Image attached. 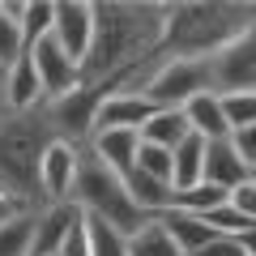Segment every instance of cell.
Returning <instances> with one entry per match:
<instances>
[{"mask_svg":"<svg viewBox=\"0 0 256 256\" xmlns=\"http://www.w3.org/2000/svg\"><path fill=\"white\" fill-rule=\"evenodd\" d=\"M205 222H210V226L218 230V235H239V230H248V226H252V222H248L244 214H235V210H230V201H226V205H218L214 214H205Z\"/></svg>","mask_w":256,"mask_h":256,"instance_id":"cell-28","label":"cell"},{"mask_svg":"<svg viewBox=\"0 0 256 256\" xmlns=\"http://www.w3.org/2000/svg\"><path fill=\"white\" fill-rule=\"evenodd\" d=\"M26 56V38H22V22L4 13L0 4V68H13V64Z\"/></svg>","mask_w":256,"mask_h":256,"instance_id":"cell-24","label":"cell"},{"mask_svg":"<svg viewBox=\"0 0 256 256\" xmlns=\"http://www.w3.org/2000/svg\"><path fill=\"white\" fill-rule=\"evenodd\" d=\"M9 107L13 111H38V107H47L43 77H38V68H34L30 56H22V60L9 68Z\"/></svg>","mask_w":256,"mask_h":256,"instance_id":"cell-14","label":"cell"},{"mask_svg":"<svg viewBox=\"0 0 256 256\" xmlns=\"http://www.w3.org/2000/svg\"><path fill=\"white\" fill-rule=\"evenodd\" d=\"M188 137H192V128H188L184 107H158L150 116V124L141 128V141L146 146H162V150H180Z\"/></svg>","mask_w":256,"mask_h":256,"instance_id":"cell-16","label":"cell"},{"mask_svg":"<svg viewBox=\"0 0 256 256\" xmlns=\"http://www.w3.org/2000/svg\"><path fill=\"white\" fill-rule=\"evenodd\" d=\"M230 210L235 214H244L248 222H256V180H248V184H239V188H230Z\"/></svg>","mask_w":256,"mask_h":256,"instance_id":"cell-30","label":"cell"},{"mask_svg":"<svg viewBox=\"0 0 256 256\" xmlns=\"http://www.w3.org/2000/svg\"><path fill=\"white\" fill-rule=\"evenodd\" d=\"M56 256H90V218H77V226L68 230V239H64V248Z\"/></svg>","mask_w":256,"mask_h":256,"instance_id":"cell-29","label":"cell"},{"mask_svg":"<svg viewBox=\"0 0 256 256\" xmlns=\"http://www.w3.org/2000/svg\"><path fill=\"white\" fill-rule=\"evenodd\" d=\"M90 154L98 162H107L111 171L124 180V175L137 171V154H141V132H94Z\"/></svg>","mask_w":256,"mask_h":256,"instance_id":"cell-12","label":"cell"},{"mask_svg":"<svg viewBox=\"0 0 256 256\" xmlns=\"http://www.w3.org/2000/svg\"><path fill=\"white\" fill-rule=\"evenodd\" d=\"M205 154H210V141L196 137V132L175 150V175H171V188H175V192L205 184Z\"/></svg>","mask_w":256,"mask_h":256,"instance_id":"cell-19","label":"cell"},{"mask_svg":"<svg viewBox=\"0 0 256 256\" xmlns=\"http://www.w3.org/2000/svg\"><path fill=\"white\" fill-rule=\"evenodd\" d=\"M222 111H226L230 132L252 128L256 124V90H248V94H222Z\"/></svg>","mask_w":256,"mask_h":256,"instance_id":"cell-27","label":"cell"},{"mask_svg":"<svg viewBox=\"0 0 256 256\" xmlns=\"http://www.w3.org/2000/svg\"><path fill=\"white\" fill-rule=\"evenodd\" d=\"M56 137L52 111H13L0 124V192L26 210H47L43 201V154Z\"/></svg>","mask_w":256,"mask_h":256,"instance_id":"cell-2","label":"cell"},{"mask_svg":"<svg viewBox=\"0 0 256 256\" xmlns=\"http://www.w3.org/2000/svg\"><path fill=\"white\" fill-rule=\"evenodd\" d=\"M214 68V94H248L256 90V22L210 60Z\"/></svg>","mask_w":256,"mask_h":256,"instance_id":"cell-6","label":"cell"},{"mask_svg":"<svg viewBox=\"0 0 256 256\" xmlns=\"http://www.w3.org/2000/svg\"><path fill=\"white\" fill-rule=\"evenodd\" d=\"M252 180V171H248V162L235 154V146L226 141H210V154H205V184H218V188H239V184Z\"/></svg>","mask_w":256,"mask_h":256,"instance_id":"cell-13","label":"cell"},{"mask_svg":"<svg viewBox=\"0 0 256 256\" xmlns=\"http://www.w3.org/2000/svg\"><path fill=\"white\" fill-rule=\"evenodd\" d=\"M82 205L77 201H60V205H47V210H38V239H34V252L38 256H56L64 248V239H68V230L77 226V218H82Z\"/></svg>","mask_w":256,"mask_h":256,"instance_id":"cell-11","label":"cell"},{"mask_svg":"<svg viewBox=\"0 0 256 256\" xmlns=\"http://www.w3.org/2000/svg\"><path fill=\"white\" fill-rule=\"evenodd\" d=\"M30 60H34L38 77H43V90H47V102L64 98V94H73L77 86H82V64L73 60V56L64 52L60 43H56V34H47L43 43L34 47V52H26Z\"/></svg>","mask_w":256,"mask_h":256,"instance_id":"cell-8","label":"cell"},{"mask_svg":"<svg viewBox=\"0 0 256 256\" xmlns=\"http://www.w3.org/2000/svg\"><path fill=\"white\" fill-rule=\"evenodd\" d=\"M13 116V107H9V68H0V124Z\"/></svg>","mask_w":256,"mask_h":256,"instance_id":"cell-34","label":"cell"},{"mask_svg":"<svg viewBox=\"0 0 256 256\" xmlns=\"http://www.w3.org/2000/svg\"><path fill=\"white\" fill-rule=\"evenodd\" d=\"M34 239H38V210L0 222V256H34Z\"/></svg>","mask_w":256,"mask_h":256,"instance_id":"cell-20","label":"cell"},{"mask_svg":"<svg viewBox=\"0 0 256 256\" xmlns=\"http://www.w3.org/2000/svg\"><path fill=\"white\" fill-rule=\"evenodd\" d=\"M230 192L218 188V184H196V188H184L175 192V210L180 214H196V218H205V214H214L218 205H226Z\"/></svg>","mask_w":256,"mask_h":256,"instance_id":"cell-22","label":"cell"},{"mask_svg":"<svg viewBox=\"0 0 256 256\" xmlns=\"http://www.w3.org/2000/svg\"><path fill=\"white\" fill-rule=\"evenodd\" d=\"M235 239H239V248H244L248 256H256V222H252V226H248V230H239Z\"/></svg>","mask_w":256,"mask_h":256,"instance_id":"cell-35","label":"cell"},{"mask_svg":"<svg viewBox=\"0 0 256 256\" xmlns=\"http://www.w3.org/2000/svg\"><path fill=\"white\" fill-rule=\"evenodd\" d=\"M252 180H256V171H252Z\"/></svg>","mask_w":256,"mask_h":256,"instance_id":"cell-36","label":"cell"},{"mask_svg":"<svg viewBox=\"0 0 256 256\" xmlns=\"http://www.w3.org/2000/svg\"><path fill=\"white\" fill-rule=\"evenodd\" d=\"M192 256H248V252L239 248V239H235V235H218L210 248H201V252H192Z\"/></svg>","mask_w":256,"mask_h":256,"instance_id":"cell-32","label":"cell"},{"mask_svg":"<svg viewBox=\"0 0 256 256\" xmlns=\"http://www.w3.org/2000/svg\"><path fill=\"white\" fill-rule=\"evenodd\" d=\"M230 146H235V154L248 162V171H256V124H252V128H239V132H230Z\"/></svg>","mask_w":256,"mask_h":256,"instance_id":"cell-31","label":"cell"},{"mask_svg":"<svg viewBox=\"0 0 256 256\" xmlns=\"http://www.w3.org/2000/svg\"><path fill=\"white\" fill-rule=\"evenodd\" d=\"M188 116V128L196 137L205 141H226L230 137V124H226V111H222V94H201V98H192L184 107Z\"/></svg>","mask_w":256,"mask_h":256,"instance_id":"cell-15","label":"cell"},{"mask_svg":"<svg viewBox=\"0 0 256 256\" xmlns=\"http://www.w3.org/2000/svg\"><path fill=\"white\" fill-rule=\"evenodd\" d=\"M128 252L132 256H184L180 244H175V235L162 226V218H154L146 230H137V235L128 239Z\"/></svg>","mask_w":256,"mask_h":256,"instance_id":"cell-21","label":"cell"},{"mask_svg":"<svg viewBox=\"0 0 256 256\" xmlns=\"http://www.w3.org/2000/svg\"><path fill=\"white\" fill-rule=\"evenodd\" d=\"M86 218H90V214H86ZM90 256H132V252H128V239L120 235L116 226L90 218Z\"/></svg>","mask_w":256,"mask_h":256,"instance_id":"cell-25","label":"cell"},{"mask_svg":"<svg viewBox=\"0 0 256 256\" xmlns=\"http://www.w3.org/2000/svg\"><path fill=\"white\" fill-rule=\"evenodd\" d=\"M82 154L86 146H73V141H52L43 154V201L60 205L73 201L77 192V175H82Z\"/></svg>","mask_w":256,"mask_h":256,"instance_id":"cell-7","label":"cell"},{"mask_svg":"<svg viewBox=\"0 0 256 256\" xmlns=\"http://www.w3.org/2000/svg\"><path fill=\"white\" fill-rule=\"evenodd\" d=\"M256 22V4L214 0V4H166L162 56L171 60H214Z\"/></svg>","mask_w":256,"mask_h":256,"instance_id":"cell-1","label":"cell"},{"mask_svg":"<svg viewBox=\"0 0 256 256\" xmlns=\"http://www.w3.org/2000/svg\"><path fill=\"white\" fill-rule=\"evenodd\" d=\"M154 111L158 107L146 98V94H111V98L102 102V111H98L94 132H141Z\"/></svg>","mask_w":256,"mask_h":256,"instance_id":"cell-10","label":"cell"},{"mask_svg":"<svg viewBox=\"0 0 256 256\" xmlns=\"http://www.w3.org/2000/svg\"><path fill=\"white\" fill-rule=\"evenodd\" d=\"M34 256H38V252H34Z\"/></svg>","mask_w":256,"mask_h":256,"instance_id":"cell-37","label":"cell"},{"mask_svg":"<svg viewBox=\"0 0 256 256\" xmlns=\"http://www.w3.org/2000/svg\"><path fill=\"white\" fill-rule=\"evenodd\" d=\"M73 201L82 205L90 218H98V222H107V226H116L124 239H132L137 230H146L150 222H154L137 201H132L128 184L120 180L107 162H98V158L90 154V146H86V154H82V175H77Z\"/></svg>","mask_w":256,"mask_h":256,"instance_id":"cell-3","label":"cell"},{"mask_svg":"<svg viewBox=\"0 0 256 256\" xmlns=\"http://www.w3.org/2000/svg\"><path fill=\"white\" fill-rule=\"evenodd\" d=\"M137 171H146V175H154V180L171 184V175H175V150H162V146H146V141H141Z\"/></svg>","mask_w":256,"mask_h":256,"instance_id":"cell-26","label":"cell"},{"mask_svg":"<svg viewBox=\"0 0 256 256\" xmlns=\"http://www.w3.org/2000/svg\"><path fill=\"white\" fill-rule=\"evenodd\" d=\"M162 226L175 235V244H180V252H184V256L201 252V248H210L214 239H218V230H214L205 218H196V214H180V210L162 214Z\"/></svg>","mask_w":256,"mask_h":256,"instance_id":"cell-18","label":"cell"},{"mask_svg":"<svg viewBox=\"0 0 256 256\" xmlns=\"http://www.w3.org/2000/svg\"><path fill=\"white\" fill-rule=\"evenodd\" d=\"M214 94V68L210 60H171L158 64L154 82L146 86V98L154 107H188L192 98Z\"/></svg>","mask_w":256,"mask_h":256,"instance_id":"cell-4","label":"cell"},{"mask_svg":"<svg viewBox=\"0 0 256 256\" xmlns=\"http://www.w3.org/2000/svg\"><path fill=\"white\" fill-rule=\"evenodd\" d=\"M18 214H30V210H26V205H22V201H13V196H4V192H0V222L18 218Z\"/></svg>","mask_w":256,"mask_h":256,"instance_id":"cell-33","label":"cell"},{"mask_svg":"<svg viewBox=\"0 0 256 256\" xmlns=\"http://www.w3.org/2000/svg\"><path fill=\"white\" fill-rule=\"evenodd\" d=\"M124 184H128V192H132V201H137L150 218H162V214L175 210V188H171V184L154 180V175H146V171L124 175Z\"/></svg>","mask_w":256,"mask_h":256,"instance_id":"cell-17","label":"cell"},{"mask_svg":"<svg viewBox=\"0 0 256 256\" xmlns=\"http://www.w3.org/2000/svg\"><path fill=\"white\" fill-rule=\"evenodd\" d=\"M52 34L77 64H86L90 43H94V4L90 0H60L56 4V30Z\"/></svg>","mask_w":256,"mask_h":256,"instance_id":"cell-9","label":"cell"},{"mask_svg":"<svg viewBox=\"0 0 256 256\" xmlns=\"http://www.w3.org/2000/svg\"><path fill=\"white\" fill-rule=\"evenodd\" d=\"M56 30V4H26V18H22V38H26V52H34L47 34Z\"/></svg>","mask_w":256,"mask_h":256,"instance_id":"cell-23","label":"cell"},{"mask_svg":"<svg viewBox=\"0 0 256 256\" xmlns=\"http://www.w3.org/2000/svg\"><path fill=\"white\" fill-rule=\"evenodd\" d=\"M102 102H107V90H102V86H77L73 94L47 102L52 124H56V137H60V141H73V146H90Z\"/></svg>","mask_w":256,"mask_h":256,"instance_id":"cell-5","label":"cell"}]
</instances>
